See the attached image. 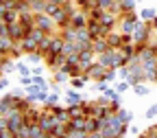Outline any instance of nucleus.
Listing matches in <instances>:
<instances>
[{
    "label": "nucleus",
    "instance_id": "nucleus-42",
    "mask_svg": "<svg viewBox=\"0 0 157 138\" xmlns=\"http://www.w3.org/2000/svg\"><path fill=\"white\" fill-rule=\"evenodd\" d=\"M155 116H157V103L151 105V108L146 110V118H155Z\"/></svg>",
    "mask_w": 157,
    "mask_h": 138
},
{
    "label": "nucleus",
    "instance_id": "nucleus-44",
    "mask_svg": "<svg viewBox=\"0 0 157 138\" xmlns=\"http://www.w3.org/2000/svg\"><path fill=\"white\" fill-rule=\"evenodd\" d=\"M68 64H78V53H72V55H68Z\"/></svg>",
    "mask_w": 157,
    "mask_h": 138
},
{
    "label": "nucleus",
    "instance_id": "nucleus-41",
    "mask_svg": "<svg viewBox=\"0 0 157 138\" xmlns=\"http://www.w3.org/2000/svg\"><path fill=\"white\" fill-rule=\"evenodd\" d=\"M20 83H22L24 88L31 86V83H35V81H33V75H29V77H20Z\"/></svg>",
    "mask_w": 157,
    "mask_h": 138
},
{
    "label": "nucleus",
    "instance_id": "nucleus-5",
    "mask_svg": "<svg viewBox=\"0 0 157 138\" xmlns=\"http://www.w3.org/2000/svg\"><path fill=\"white\" fill-rule=\"evenodd\" d=\"M26 123V116H24V112H20V110H11V114H9V129L13 132V134H17L20 129H22V125Z\"/></svg>",
    "mask_w": 157,
    "mask_h": 138
},
{
    "label": "nucleus",
    "instance_id": "nucleus-28",
    "mask_svg": "<svg viewBox=\"0 0 157 138\" xmlns=\"http://www.w3.org/2000/svg\"><path fill=\"white\" fill-rule=\"evenodd\" d=\"M85 121L87 118H72V121L68 123L70 129H85Z\"/></svg>",
    "mask_w": 157,
    "mask_h": 138
},
{
    "label": "nucleus",
    "instance_id": "nucleus-1",
    "mask_svg": "<svg viewBox=\"0 0 157 138\" xmlns=\"http://www.w3.org/2000/svg\"><path fill=\"white\" fill-rule=\"evenodd\" d=\"M96 62L103 64L105 68H120V66H127L129 64V59L120 53V48H107L105 53L98 55Z\"/></svg>",
    "mask_w": 157,
    "mask_h": 138
},
{
    "label": "nucleus",
    "instance_id": "nucleus-25",
    "mask_svg": "<svg viewBox=\"0 0 157 138\" xmlns=\"http://www.w3.org/2000/svg\"><path fill=\"white\" fill-rule=\"evenodd\" d=\"M66 99H68V105H72V103H81V101H83V96L78 94L76 90H68Z\"/></svg>",
    "mask_w": 157,
    "mask_h": 138
},
{
    "label": "nucleus",
    "instance_id": "nucleus-8",
    "mask_svg": "<svg viewBox=\"0 0 157 138\" xmlns=\"http://www.w3.org/2000/svg\"><path fill=\"white\" fill-rule=\"evenodd\" d=\"M96 62L94 59V51L90 48V51H81L78 53V66H81V70L83 72H87L90 68H92V64Z\"/></svg>",
    "mask_w": 157,
    "mask_h": 138
},
{
    "label": "nucleus",
    "instance_id": "nucleus-46",
    "mask_svg": "<svg viewBox=\"0 0 157 138\" xmlns=\"http://www.w3.org/2000/svg\"><path fill=\"white\" fill-rule=\"evenodd\" d=\"M7 127H9V118L0 116V129H7Z\"/></svg>",
    "mask_w": 157,
    "mask_h": 138
},
{
    "label": "nucleus",
    "instance_id": "nucleus-48",
    "mask_svg": "<svg viewBox=\"0 0 157 138\" xmlns=\"http://www.w3.org/2000/svg\"><path fill=\"white\" fill-rule=\"evenodd\" d=\"M33 75H42V64H37V66H33Z\"/></svg>",
    "mask_w": 157,
    "mask_h": 138
},
{
    "label": "nucleus",
    "instance_id": "nucleus-31",
    "mask_svg": "<svg viewBox=\"0 0 157 138\" xmlns=\"http://www.w3.org/2000/svg\"><path fill=\"white\" fill-rule=\"evenodd\" d=\"M0 68H2V72H5V75H9V72H13V70H15V64L11 62V59H5V62L0 64Z\"/></svg>",
    "mask_w": 157,
    "mask_h": 138
},
{
    "label": "nucleus",
    "instance_id": "nucleus-47",
    "mask_svg": "<svg viewBox=\"0 0 157 138\" xmlns=\"http://www.w3.org/2000/svg\"><path fill=\"white\" fill-rule=\"evenodd\" d=\"M87 138H103V134H101V132H90Z\"/></svg>",
    "mask_w": 157,
    "mask_h": 138
},
{
    "label": "nucleus",
    "instance_id": "nucleus-39",
    "mask_svg": "<svg viewBox=\"0 0 157 138\" xmlns=\"http://www.w3.org/2000/svg\"><path fill=\"white\" fill-rule=\"evenodd\" d=\"M109 88V81H105V79H103V81H96V90L98 92H105Z\"/></svg>",
    "mask_w": 157,
    "mask_h": 138
},
{
    "label": "nucleus",
    "instance_id": "nucleus-7",
    "mask_svg": "<svg viewBox=\"0 0 157 138\" xmlns=\"http://www.w3.org/2000/svg\"><path fill=\"white\" fill-rule=\"evenodd\" d=\"M87 22H90V15H87V11H83V9H76V11L72 13V18H70V24H72L74 29H85Z\"/></svg>",
    "mask_w": 157,
    "mask_h": 138
},
{
    "label": "nucleus",
    "instance_id": "nucleus-27",
    "mask_svg": "<svg viewBox=\"0 0 157 138\" xmlns=\"http://www.w3.org/2000/svg\"><path fill=\"white\" fill-rule=\"evenodd\" d=\"M133 92L137 94V96H146L151 90L146 88V81H140V83H137V86H133Z\"/></svg>",
    "mask_w": 157,
    "mask_h": 138
},
{
    "label": "nucleus",
    "instance_id": "nucleus-12",
    "mask_svg": "<svg viewBox=\"0 0 157 138\" xmlns=\"http://www.w3.org/2000/svg\"><path fill=\"white\" fill-rule=\"evenodd\" d=\"M20 46H22L24 53H35V51H39V42H37V39H33L31 35H26L22 42H20Z\"/></svg>",
    "mask_w": 157,
    "mask_h": 138
},
{
    "label": "nucleus",
    "instance_id": "nucleus-13",
    "mask_svg": "<svg viewBox=\"0 0 157 138\" xmlns=\"http://www.w3.org/2000/svg\"><path fill=\"white\" fill-rule=\"evenodd\" d=\"M107 48H111V46H109V42H107V37H96L94 42H92V51H94L96 55L105 53Z\"/></svg>",
    "mask_w": 157,
    "mask_h": 138
},
{
    "label": "nucleus",
    "instance_id": "nucleus-30",
    "mask_svg": "<svg viewBox=\"0 0 157 138\" xmlns=\"http://www.w3.org/2000/svg\"><path fill=\"white\" fill-rule=\"evenodd\" d=\"M70 83H72V88H83L85 83H87V79L81 75V77H70Z\"/></svg>",
    "mask_w": 157,
    "mask_h": 138
},
{
    "label": "nucleus",
    "instance_id": "nucleus-9",
    "mask_svg": "<svg viewBox=\"0 0 157 138\" xmlns=\"http://www.w3.org/2000/svg\"><path fill=\"white\" fill-rule=\"evenodd\" d=\"M9 37L13 39V42H22V39L26 37V29L22 26V22H13V24H9Z\"/></svg>",
    "mask_w": 157,
    "mask_h": 138
},
{
    "label": "nucleus",
    "instance_id": "nucleus-36",
    "mask_svg": "<svg viewBox=\"0 0 157 138\" xmlns=\"http://www.w3.org/2000/svg\"><path fill=\"white\" fill-rule=\"evenodd\" d=\"M57 103H59V92L48 94V101H46V105H57Z\"/></svg>",
    "mask_w": 157,
    "mask_h": 138
},
{
    "label": "nucleus",
    "instance_id": "nucleus-51",
    "mask_svg": "<svg viewBox=\"0 0 157 138\" xmlns=\"http://www.w3.org/2000/svg\"><path fill=\"white\" fill-rule=\"evenodd\" d=\"M92 2H94V5H96V2H98V0H92Z\"/></svg>",
    "mask_w": 157,
    "mask_h": 138
},
{
    "label": "nucleus",
    "instance_id": "nucleus-33",
    "mask_svg": "<svg viewBox=\"0 0 157 138\" xmlns=\"http://www.w3.org/2000/svg\"><path fill=\"white\" fill-rule=\"evenodd\" d=\"M103 94H105V96L109 99V101H120V94H118V92H116L113 88H107V90H105Z\"/></svg>",
    "mask_w": 157,
    "mask_h": 138
},
{
    "label": "nucleus",
    "instance_id": "nucleus-16",
    "mask_svg": "<svg viewBox=\"0 0 157 138\" xmlns=\"http://www.w3.org/2000/svg\"><path fill=\"white\" fill-rule=\"evenodd\" d=\"M107 42H109V46H111V48H120V46L124 44L122 33H116V31H111V33L107 35Z\"/></svg>",
    "mask_w": 157,
    "mask_h": 138
},
{
    "label": "nucleus",
    "instance_id": "nucleus-17",
    "mask_svg": "<svg viewBox=\"0 0 157 138\" xmlns=\"http://www.w3.org/2000/svg\"><path fill=\"white\" fill-rule=\"evenodd\" d=\"M68 110H70V116L72 118H85L83 103H72V105H68Z\"/></svg>",
    "mask_w": 157,
    "mask_h": 138
},
{
    "label": "nucleus",
    "instance_id": "nucleus-3",
    "mask_svg": "<svg viewBox=\"0 0 157 138\" xmlns=\"http://www.w3.org/2000/svg\"><path fill=\"white\" fill-rule=\"evenodd\" d=\"M131 39H133V44H135V46H144V44H148V39H151V24H148V22H142V20H140V24L135 26Z\"/></svg>",
    "mask_w": 157,
    "mask_h": 138
},
{
    "label": "nucleus",
    "instance_id": "nucleus-10",
    "mask_svg": "<svg viewBox=\"0 0 157 138\" xmlns=\"http://www.w3.org/2000/svg\"><path fill=\"white\" fill-rule=\"evenodd\" d=\"M24 116H26V123H39V118H42V108H35L31 103L24 110Z\"/></svg>",
    "mask_w": 157,
    "mask_h": 138
},
{
    "label": "nucleus",
    "instance_id": "nucleus-50",
    "mask_svg": "<svg viewBox=\"0 0 157 138\" xmlns=\"http://www.w3.org/2000/svg\"><path fill=\"white\" fill-rule=\"evenodd\" d=\"M151 26H153V29L157 31V15H155V20H153V22H151Z\"/></svg>",
    "mask_w": 157,
    "mask_h": 138
},
{
    "label": "nucleus",
    "instance_id": "nucleus-35",
    "mask_svg": "<svg viewBox=\"0 0 157 138\" xmlns=\"http://www.w3.org/2000/svg\"><path fill=\"white\" fill-rule=\"evenodd\" d=\"M129 88H131V86H129V81H127V79H122V81L116 86V92H118V94H122V92H127Z\"/></svg>",
    "mask_w": 157,
    "mask_h": 138
},
{
    "label": "nucleus",
    "instance_id": "nucleus-49",
    "mask_svg": "<svg viewBox=\"0 0 157 138\" xmlns=\"http://www.w3.org/2000/svg\"><path fill=\"white\" fill-rule=\"evenodd\" d=\"M37 138H52V136H50V134H46V132H42V134H39Z\"/></svg>",
    "mask_w": 157,
    "mask_h": 138
},
{
    "label": "nucleus",
    "instance_id": "nucleus-24",
    "mask_svg": "<svg viewBox=\"0 0 157 138\" xmlns=\"http://www.w3.org/2000/svg\"><path fill=\"white\" fill-rule=\"evenodd\" d=\"M76 42H92V35H90L87 26L85 29H76Z\"/></svg>",
    "mask_w": 157,
    "mask_h": 138
},
{
    "label": "nucleus",
    "instance_id": "nucleus-34",
    "mask_svg": "<svg viewBox=\"0 0 157 138\" xmlns=\"http://www.w3.org/2000/svg\"><path fill=\"white\" fill-rule=\"evenodd\" d=\"M113 2H116V0H98V2H96V5H98V7H101L103 11H109V9L113 7Z\"/></svg>",
    "mask_w": 157,
    "mask_h": 138
},
{
    "label": "nucleus",
    "instance_id": "nucleus-18",
    "mask_svg": "<svg viewBox=\"0 0 157 138\" xmlns=\"http://www.w3.org/2000/svg\"><path fill=\"white\" fill-rule=\"evenodd\" d=\"M155 15H157V11L151 9V7H144V9L140 11V20H142V22H148V24L155 20Z\"/></svg>",
    "mask_w": 157,
    "mask_h": 138
},
{
    "label": "nucleus",
    "instance_id": "nucleus-45",
    "mask_svg": "<svg viewBox=\"0 0 157 138\" xmlns=\"http://www.w3.org/2000/svg\"><path fill=\"white\" fill-rule=\"evenodd\" d=\"M5 88H9V79L2 75V77H0V90H5Z\"/></svg>",
    "mask_w": 157,
    "mask_h": 138
},
{
    "label": "nucleus",
    "instance_id": "nucleus-15",
    "mask_svg": "<svg viewBox=\"0 0 157 138\" xmlns=\"http://www.w3.org/2000/svg\"><path fill=\"white\" fill-rule=\"evenodd\" d=\"M85 129H87V134H90V132H101V129H103V121H98L96 116H87Z\"/></svg>",
    "mask_w": 157,
    "mask_h": 138
},
{
    "label": "nucleus",
    "instance_id": "nucleus-4",
    "mask_svg": "<svg viewBox=\"0 0 157 138\" xmlns=\"http://www.w3.org/2000/svg\"><path fill=\"white\" fill-rule=\"evenodd\" d=\"M35 26L42 29V31L48 33V35H52V33L59 29L57 22L52 20V15H48V13H35Z\"/></svg>",
    "mask_w": 157,
    "mask_h": 138
},
{
    "label": "nucleus",
    "instance_id": "nucleus-22",
    "mask_svg": "<svg viewBox=\"0 0 157 138\" xmlns=\"http://www.w3.org/2000/svg\"><path fill=\"white\" fill-rule=\"evenodd\" d=\"M68 79H70V75H68L63 68H59V70L52 72V81H55V83H63V81H68Z\"/></svg>",
    "mask_w": 157,
    "mask_h": 138
},
{
    "label": "nucleus",
    "instance_id": "nucleus-19",
    "mask_svg": "<svg viewBox=\"0 0 157 138\" xmlns=\"http://www.w3.org/2000/svg\"><path fill=\"white\" fill-rule=\"evenodd\" d=\"M61 37L66 39V42H76V29L72 24L66 26V29H61Z\"/></svg>",
    "mask_w": 157,
    "mask_h": 138
},
{
    "label": "nucleus",
    "instance_id": "nucleus-26",
    "mask_svg": "<svg viewBox=\"0 0 157 138\" xmlns=\"http://www.w3.org/2000/svg\"><path fill=\"white\" fill-rule=\"evenodd\" d=\"M63 138H87V129H70L68 127V134Z\"/></svg>",
    "mask_w": 157,
    "mask_h": 138
},
{
    "label": "nucleus",
    "instance_id": "nucleus-14",
    "mask_svg": "<svg viewBox=\"0 0 157 138\" xmlns=\"http://www.w3.org/2000/svg\"><path fill=\"white\" fill-rule=\"evenodd\" d=\"M87 31L92 35V42H94L96 37H103V26H101L98 20H90V22H87Z\"/></svg>",
    "mask_w": 157,
    "mask_h": 138
},
{
    "label": "nucleus",
    "instance_id": "nucleus-37",
    "mask_svg": "<svg viewBox=\"0 0 157 138\" xmlns=\"http://www.w3.org/2000/svg\"><path fill=\"white\" fill-rule=\"evenodd\" d=\"M146 81H148V83H157V68L146 72Z\"/></svg>",
    "mask_w": 157,
    "mask_h": 138
},
{
    "label": "nucleus",
    "instance_id": "nucleus-2",
    "mask_svg": "<svg viewBox=\"0 0 157 138\" xmlns=\"http://www.w3.org/2000/svg\"><path fill=\"white\" fill-rule=\"evenodd\" d=\"M140 24V15L135 11H127L120 15V33H127V35H133L135 26Z\"/></svg>",
    "mask_w": 157,
    "mask_h": 138
},
{
    "label": "nucleus",
    "instance_id": "nucleus-32",
    "mask_svg": "<svg viewBox=\"0 0 157 138\" xmlns=\"http://www.w3.org/2000/svg\"><path fill=\"white\" fill-rule=\"evenodd\" d=\"M118 2L122 5V9H124V13H127V11H133V9H135V2H137V0H118Z\"/></svg>",
    "mask_w": 157,
    "mask_h": 138
},
{
    "label": "nucleus",
    "instance_id": "nucleus-20",
    "mask_svg": "<svg viewBox=\"0 0 157 138\" xmlns=\"http://www.w3.org/2000/svg\"><path fill=\"white\" fill-rule=\"evenodd\" d=\"M15 70L20 72V77H29V75H33V68L29 66V62H17V64H15Z\"/></svg>",
    "mask_w": 157,
    "mask_h": 138
},
{
    "label": "nucleus",
    "instance_id": "nucleus-38",
    "mask_svg": "<svg viewBox=\"0 0 157 138\" xmlns=\"http://www.w3.org/2000/svg\"><path fill=\"white\" fill-rule=\"evenodd\" d=\"M118 77V72H116V68H109L107 72H105V81H113V79Z\"/></svg>",
    "mask_w": 157,
    "mask_h": 138
},
{
    "label": "nucleus",
    "instance_id": "nucleus-23",
    "mask_svg": "<svg viewBox=\"0 0 157 138\" xmlns=\"http://www.w3.org/2000/svg\"><path fill=\"white\" fill-rule=\"evenodd\" d=\"M116 114H118V118H120L122 123H131V121H133V112H131V110H124V108H120V110H118Z\"/></svg>",
    "mask_w": 157,
    "mask_h": 138
},
{
    "label": "nucleus",
    "instance_id": "nucleus-43",
    "mask_svg": "<svg viewBox=\"0 0 157 138\" xmlns=\"http://www.w3.org/2000/svg\"><path fill=\"white\" fill-rule=\"evenodd\" d=\"M0 138H15V134L7 127V129H0Z\"/></svg>",
    "mask_w": 157,
    "mask_h": 138
},
{
    "label": "nucleus",
    "instance_id": "nucleus-21",
    "mask_svg": "<svg viewBox=\"0 0 157 138\" xmlns=\"http://www.w3.org/2000/svg\"><path fill=\"white\" fill-rule=\"evenodd\" d=\"M26 62L33 64V66L42 64V62H44V53H39V51H35V53H26Z\"/></svg>",
    "mask_w": 157,
    "mask_h": 138
},
{
    "label": "nucleus",
    "instance_id": "nucleus-11",
    "mask_svg": "<svg viewBox=\"0 0 157 138\" xmlns=\"http://www.w3.org/2000/svg\"><path fill=\"white\" fill-rule=\"evenodd\" d=\"M63 44H66V39L61 37V33H59V35H52V39H50V51H48V53L59 55V53L63 51Z\"/></svg>",
    "mask_w": 157,
    "mask_h": 138
},
{
    "label": "nucleus",
    "instance_id": "nucleus-6",
    "mask_svg": "<svg viewBox=\"0 0 157 138\" xmlns=\"http://www.w3.org/2000/svg\"><path fill=\"white\" fill-rule=\"evenodd\" d=\"M109 68H105L103 64H98V62H94L92 64V68L87 70V72H83V77L87 79V81H90V79H92V81H103V79H105V72H107Z\"/></svg>",
    "mask_w": 157,
    "mask_h": 138
},
{
    "label": "nucleus",
    "instance_id": "nucleus-29",
    "mask_svg": "<svg viewBox=\"0 0 157 138\" xmlns=\"http://www.w3.org/2000/svg\"><path fill=\"white\" fill-rule=\"evenodd\" d=\"M50 39H52V35H46L42 42H39V53H44V55H46V53L50 51Z\"/></svg>",
    "mask_w": 157,
    "mask_h": 138
},
{
    "label": "nucleus",
    "instance_id": "nucleus-40",
    "mask_svg": "<svg viewBox=\"0 0 157 138\" xmlns=\"http://www.w3.org/2000/svg\"><path fill=\"white\" fill-rule=\"evenodd\" d=\"M120 108H122V101H111V103H109V110H111V114H116V112L120 110Z\"/></svg>",
    "mask_w": 157,
    "mask_h": 138
}]
</instances>
